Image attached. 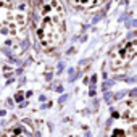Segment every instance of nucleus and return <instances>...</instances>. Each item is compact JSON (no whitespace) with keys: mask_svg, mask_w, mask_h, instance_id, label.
<instances>
[{"mask_svg":"<svg viewBox=\"0 0 137 137\" xmlns=\"http://www.w3.org/2000/svg\"><path fill=\"white\" fill-rule=\"evenodd\" d=\"M0 137H31V134L26 132L23 127H11V129H7Z\"/></svg>","mask_w":137,"mask_h":137,"instance_id":"obj_6","label":"nucleus"},{"mask_svg":"<svg viewBox=\"0 0 137 137\" xmlns=\"http://www.w3.org/2000/svg\"><path fill=\"white\" fill-rule=\"evenodd\" d=\"M37 37L44 49H55L65 37V10L58 0H50L44 5Z\"/></svg>","mask_w":137,"mask_h":137,"instance_id":"obj_1","label":"nucleus"},{"mask_svg":"<svg viewBox=\"0 0 137 137\" xmlns=\"http://www.w3.org/2000/svg\"><path fill=\"white\" fill-rule=\"evenodd\" d=\"M113 118L115 123L106 137H137V105L134 97L124 100Z\"/></svg>","mask_w":137,"mask_h":137,"instance_id":"obj_3","label":"nucleus"},{"mask_svg":"<svg viewBox=\"0 0 137 137\" xmlns=\"http://www.w3.org/2000/svg\"><path fill=\"white\" fill-rule=\"evenodd\" d=\"M27 0H0V34L16 37L23 34L29 20Z\"/></svg>","mask_w":137,"mask_h":137,"instance_id":"obj_2","label":"nucleus"},{"mask_svg":"<svg viewBox=\"0 0 137 137\" xmlns=\"http://www.w3.org/2000/svg\"><path fill=\"white\" fill-rule=\"evenodd\" d=\"M105 0H71V3L76 8H82V10H92L95 7H100Z\"/></svg>","mask_w":137,"mask_h":137,"instance_id":"obj_5","label":"nucleus"},{"mask_svg":"<svg viewBox=\"0 0 137 137\" xmlns=\"http://www.w3.org/2000/svg\"><path fill=\"white\" fill-rule=\"evenodd\" d=\"M135 52H137V40L135 39L116 45L111 52V55H110V68L113 71L123 69L124 66H127L134 60Z\"/></svg>","mask_w":137,"mask_h":137,"instance_id":"obj_4","label":"nucleus"}]
</instances>
